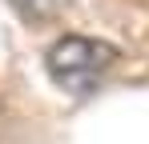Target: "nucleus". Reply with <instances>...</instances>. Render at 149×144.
<instances>
[{"label": "nucleus", "mask_w": 149, "mask_h": 144, "mask_svg": "<svg viewBox=\"0 0 149 144\" xmlns=\"http://www.w3.org/2000/svg\"><path fill=\"white\" fill-rule=\"evenodd\" d=\"M20 12H28L32 20H49V16H61L69 0H12Z\"/></svg>", "instance_id": "obj_2"}, {"label": "nucleus", "mask_w": 149, "mask_h": 144, "mask_svg": "<svg viewBox=\"0 0 149 144\" xmlns=\"http://www.w3.org/2000/svg\"><path fill=\"white\" fill-rule=\"evenodd\" d=\"M113 60H117V52H113L109 40H101V36H81V32L61 36V40L45 52V68H49L52 84H61L65 92H85V88H93Z\"/></svg>", "instance_id": "obj_1"}]
</instances>
